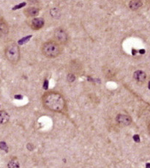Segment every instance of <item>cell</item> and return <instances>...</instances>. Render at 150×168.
Here are the masks:
<instances>
[{"mask_svg":"<svg viewBox=\"0 0 150 168\" xmlns=\"http://www.w3.org/2000/svg\"><path fill=\"white\" fill-rule=\"evenodd\" d=\"M8 168H19L20 167V165H19V163H18V162L17 160H15V159H12V160L10 161L9 162H8Z\"/></svg>","mask_w":150,"mask_h":168,"instance_id":"obj_12","label":"cell"},{"mask_svg":"<svg viewBox=\"0 0 150 168\" xmlns=\"http://www.w3.org/2000/svg\"><path fill=\"white\" fill-rule=\"evenodd\" d=\"M42 52L45 56L48 58H55L61 54V47L58 43L54 41H50L45 43L43 45Z\"/></svg>","mask_w":150,"mask_h":168,"instance_id":"obj_2","label":"cell"},{"mask_svg":"<svg viewBox=\"0 0 150 168\" xmlns=\"http://www.w3.org/2000/svg\"><path fill=\"white\" fill-rule=\"evenodd\" d=\"M44 25V20L43 18H36L32 21V27L33 29H40Z\"/></svg>","mask_w":150,"mask_h":168,"instance_id":"obj_6","label":"cell"},{"mask_svg":"<svg viewBox=\"0 0 150 168\" xmlns=\"http://www.w3.org/2000/svg\"><path fill=\"white\" fill-rule=\"evenodd\" d=\"M75 80V75H73L72 74H69L68 75V80L69 82H73L74 80Z\"/></svg>","mask_w":150,"mask_h":168,"instance_id":"obj_16","label":"cell"},{"mask_svg":"<svg viewBox=\"0 0 150 168\" xmlns=\"http://www.w3.org/2000/svg\"><path fill=\"white\" fill-rule=\"evenodd\" d=\"M8 26L3 19H0V33L1 34H8Z\"/></svg>","mask_w":150,"mask_h":168,"instance_id":"obj_10","label":"cell"},{"mask_svg":"<svg viewBox=\"0 0 150 168\" xmlns=\"http://www.w3.org/2000/svg\"><path fill=\"white\" fill-rule=\"evenodd\" d=\"M44 106L54 112H61L65 109V101L61 94L56 92H48L43 97Z\"/></svg>","mask_w":150,"mask_h":168,"instance_id":"obj_1","label":"cell"},{"mask_svg":"<svg viewBox=\"0 0 150 168\" xmlns=\"http://www.w3.org/2000/svg\"><path fill=\"white\" fill-rule=\"evenodd\" d=\"M48 87V80H45V83H44V85H43V88L44 89H47Z\"/></svg>","mask_w":150,"mask_h":168,"instance_id":"obj_20","label":"cell"},{"mask_svg":"<svg viewBox=\"0 0 150 168\" xmlns=\"http://www.w3.org/2000/svg\"><path fill=\"white\" fill-rule=\"evenodd\" d=\"M15 98L16 100H21V99H23V97L21 95H15Z\"/></svg>","mask_w":150,"mask_h":168,"instance_id":"obj_21","label":"cell"},{"mask_svg":"<svg viewBox=\"0 0 150 168\" xmlns=\"http://www.w3.org/2000/svg\"><path fill=\"white\" fill-rule=\"evenodd\" d=\"M148 87H149V89H150V81L149 82V84H148Z\"/></svg>","mask_w":150,"mask_h":168,"instance_id":"obj_24","label":"cell"},{"mask_svg":"<svg viewBox=\"0 0 150 168\" xmlns=\"http://www.w3.org/2000/svg\"><path fill=\"white\" fill-rule=\"evenodd\" d=\"M54 38L58 43L65 44L68 41V35L66 31L62 29H57L54 31Z\"/></svg>","mask_w":150,"mask_h":168,"instance_id":"obj_4","label":"cell"},{"mask_svg":"<svg viewBox=\"0 0 150 168\" xmlns=\"http://www.w3.org/2000/svg\"><path fill=\"white\" fill-rule=\"evenodd\" d=\"M0 148L5 152H8V147L5 142H0Z\"/></svg>","mask_w":150,"mask_h":168,"instance_id":"obj_15","label":"cell"},{"mask_svg":"<svg viewBox=\"0 0 150 168\" xmlns=\"http://www.w3.org/2000/svg\"><path fill=\"white\" fill-rule=\"evenodd\" d=\"M5 56L7 59L12 64H16L20 59L19 48L15 43H10L6 47L5 49Z\"/></svg>","mask_w":150,"mask_h":168,"instance_id":"obj_3","label":"cell"},{"mask_svg":"<svg viewBox=\"0 0 150 168\" xmlns=\"http://www.w3.org/2000/svg\"><path fill=\"white\" fill-rule=\"evenodd\" d=\"M140 54H144V52H145V51L144 50H140Z\"/></svg>","mask_w":150,"mask_h":168,"instance_id":"obj_22","label":"cell"},{"mask_svg":"<svg viewBox=\"0 0 150 168\" xmlns=\"http://www.w3.org/2000/svg\"><path fill=\"white\" fill-rule=\"evenodd\" d=\"M133 140L134 141L136 142V143H139L140 142V137L138 135H135L133 136Z\"/></svg>","mask_w":150,"mask_h":168,"instance_id":"obj_19","label":"cell"},{"mask_svg":"<svg viewBox=\"0 0 150 168\" xmlns=\"http://www.w3.org/2000/svg\"><path fill=\"white\" fill-rule=\"evenodd\" d=\"M10 116L6 111L1 110L0 111V124H4L9 121Z\"/></svg>","mask_w":150,"mask_h":168,"instance_id":"obj_8","label":"cell"},{"mask_svg":"<svg viewBox=\"0 0 150 168\" xmlns=\"http://www.w3.org/2000/svg\"><path fill=\"white\" fill-rule=\"evenodd\" d=\"M149 133H150V125H149Z\"/></svg>","mask_w":150,"mask_h":168,"instance_id":"obj_25","label":"cell"},{"mask_svg":"<svg viewBox=\"0 0 150 168\" xmlns=\"http://www.w3.org/2000/svg\"><path fill=\"white\" fill-rule=\"evenodd\" d=\"M32 37V35H29V36H27V37H24V38L21 39L20 40H18V43L19 44V45H23V44H25L27 43V42L29 41V40H30V38Z\"/></svg>","mask_w":150,"mask_h":168,"instance_id":"obj_14","label":"cell"},{"mask_svg":"<svg viewBox=\"0 0 150 168\" xmlns=\"http://www.w3.org/2000/svg\"><path fill=\"white\" fill-rule=\"evenodd\" d=\"M133 77L136 81L143 82L147 78V75H146V73L144 72L141 71V70H138V71L134 72Z\"/></svg>","mask_w":150,"mask_h":168,"instance_id":"obj_7","label":"cell"},{"mask_svg":"<svg viewBox=\"0 0 150 168\" xmlns=\"http://www.w3.org/2000/svg\"><path fill=\"white\" fill-rule=\"evenodd\" d=\"M25 5H26L25 2H24V3H21V4H19V5H16V6L14 7V8H13V10H15L20 9V8H23V7L25 6Z\"/></svg>","mask_w":150,"mask_h":168,"instance_id":"obj_17","label":"cell"},{"mask_svg":"<svg viewBox=\"0 0 150 168\" xmlns=\"http://www.w3.org/2000/svg\"><path fill=\"white\" fill-rule=\"evenodd\" d=\"M142 5V2L140 1V0H133V1H130L129 4V7L130 8V9L132 10H137L141 7Z\"/></svg>","mask_w":150,"mask_h":168,"instance_id":"obj_11","label":"cell"},{"mask_svg":"<svg viewBox=\"0 0 150 168\" xmlns=\"http://www.w3.org/2000/svg\"><path fill=\"white\" fill-rule=\"evenodd\" d=\"M25 13L27 16L35 17L39 14V10L35 8H29L26 10Z\"/></svg>","mask_w":150,"mask_h":168,"instance_id":"obj_9","label":"cell"},{"mask_svg":"<svg viewBox=\"0 0 150 168\" xmlns=\"http://www.w3.org/2000/svg\"><path fill=\"white\" fill-rule=\"evenodd\" d=\"M146 168H150V163H147L146 165Z\"/></svg>","mask_w":150,"mask_h":168,"instance_id":"obj_23","label":"cell"},{"mask_svg":"<svg viewBox=\"0 0 150 168\" xmlns=\"http://www.w3.org/2000/svg\"><path fill=\"white\" fill-rule=\"evenodd\" d=\"M116 121L119 124L122 125V126H128L132 122L130 116L124 114H119L116 118Z\"/></svg>","mask_w":150,"mask_h":168,"instance_id":"obj_5","label":"cell"},{"mask_svg":"<svg viewBox=\"0 0 150 168\" xmlns=\"http://www.w3.org/2000/svg\"><path fill=\"white\" fill-rule=\"evenodd\" d=\"M51 15L54 18H59L60 16V11L57 8H54L51 10Z\"/></svg>","mask_w":150,"mask_h":168,"instance_id":"obj_13","label":"cell"},{"mask_svg":"<svg viewBox=\"0 0 150 168\" xmlns=\"http://www.w3.org/2000/svg\"><path fill=\"white\" fill-rule=\"evenodd\" d=\"M34 148H35V147H34V146L32 144H31V143L27 144V149H28L29 151H33Z\"/></svg>","mask_w":150,"mask_h":168,"instance_id":"obj_18","label":"cell"}]
</instances>
